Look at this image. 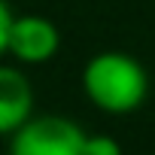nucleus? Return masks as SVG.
Here are the masks:
<instances>
[{
	"mask_svg": "<svg viewBox=\"0 0 155 155\" xmlns=\"http://www.w3.org/2000/svg\"><path fill=\"white\" fill-rule=\"evenodd\" d=\"M61 49V31L46 15H15L9 31L6 55H12L18 64H49Z\"/></svg>",
	"mask_w": 155,
	"mask_h": 155,
	"instance_id": "3",
	"label": "nucleus"
},
{
	"mask_svg": "<svg viewBox=\"0 0 155 155\" xmlns=\"http://www.w3.org/2000/svg\"><path fill=\"white\" fill-rule=\"evenodd\" d=\"M12 21H15V15H12L9 3H6V0H0V55H6V46H9V31H12Z\"/></svg>",
	"mask_w": 155,
	"mask_h": 155,
	"instance_id": "6",
	"label": "nucleus"
},
{
	"mask_svg": "<svg viewBox=\"0 0 155 155\" xmlns=\"http://www.w3.org/2000/svg\"><path fill=\"white\" fill-rule=\"evenodd\" d=\"M82 94L110 116H128L149 94V73L128 52H97L82 67Z\"/></svg>",
	"mask_w": 155,
	"mask_h": 155,
	"instance_id": "1",
	"label": "nucleus"
},
{
	"mask_svg": "<svg viewBox=\"0 0 155 155\" xmlns=\"http://www.w3.org/2000/svg\"><path fill=\"white\" fill-rule=\"evenodd\" d=\"M85 131L64 116H34L9 137L6 155H82Z\"/></svg>",
	"mask_w": 155,
	"mask_h": 155,
	"instance_id": "2",
	"label": "nucleus"
},
{
	"mask_svg": "<svg viewBox=\"0 0 155 155\" xmlns=\"http://www.w3.org/2000/svg\"><path fill=\"white\" fill-rule=\"evenodd\" d=\"M82 155H122V146L110 134H85Z\"/></svg>",
	"mask_w": 155,
	"mask_h": 155,
	"instance_id": "5",
	"label": "nucleus"
},
{
	"mask_svg": "<svg viewBox=\"0 0 155 155\" xmlns=\"http://www.w3.org/2000/svg\"><path fill=\"white\" fill-rule=\"evenodd\" d=\"M34 85L12 64H0V137H12L34 119Z\"/></svg>",
	"mask_w": 155,
	"mask_h": 155,
	"instance_id": "4",
	"label": "nucleus"
}]
</instances>
